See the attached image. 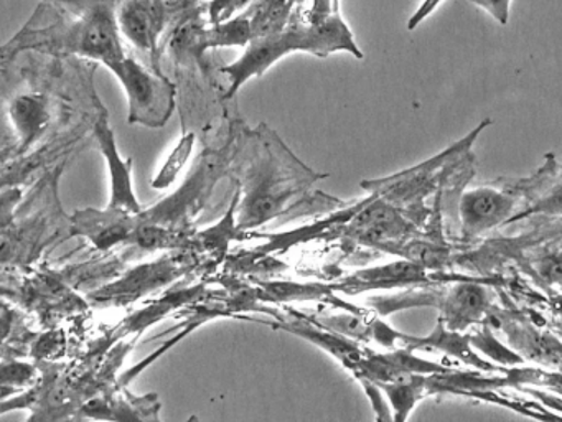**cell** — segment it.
<instances>
[{
	"label": "cell",
	"instance_id": "9c48e42d",
	"mask_svg": "<svg viewBox=\"0 0 562 422\" xmlns=\"http://www.w3.org/2000/svg\"><path fill=\"white\" fill-rule=\"evenodd\" d=\"M334 13H338V0H314V5L308 13V22H324Z\"/></svg>",
	"mask_w": 562,
	"mask_h": 422
},
{
	"label": "cell",
	"instance_id": "52a82bcc",
	"mask_svg": "<svg viewBox=\"0 0 562 422\" xmlns=\"http://www.w3.org/2000/svg\"><path fill=\"white\" fill-rule=\"evenodd\" d=\"M193 151V134L183 135L179 144L173 148L172 154L167 158L166 164L160 168L159 174L153 180L154 188H167L173 184L177 175L182 171L183 165L189 160Z\"/></svg>",
	"mask_w": 562,
	"mask_h": 422
},
{
	"label": "cell",
	"instance_id": "7a4b0ae2",
	"mask_svg": "<svg viewBox=\"0 0 562 422\" xmlns=\"http://www.w3.org/2000/svg\"><path fill=\"white\" fill-rule=\"evenodd\" d=\"M266 155L268 158H259L258 164L249 168L248 187L238 218L241 227L259 226L284 213L294 197L321 178L299 162L276 135L266 147Z\"/></svg>",
	"mask_w": 562,
	"mask_h": 422
},
{
	"label": "cell",
	"instance_id": "8992f818",
	"mask_svg": "<svg viewBox=\"0 0 562 422\" xmlns=\"http://www.w3.org/2000/svg\"><path fill=\"white\" fill-rule=\"evenodd\" d=\"M11 114L24 145H31L48 122L47 106L37 96H21L15 99L11 106Z\"/></svg>",
	"mask_w": 562,
	"mask_h": 422
},
{
	"label": "cell",
	"instance_id": "5b68a950",
	"mask_svg": "<svg viewBox=\"0 0 562 422\" xmlns=\"http://www.w3.org/2000/svg\"><path fill=\"white\" fill-rule=\"evenodd\" d=\"M513 200L498 191L482 188L470 191L462 200L463 224L470 234L480 233L505 220L512 211Z\"/></svg>",
	"mask_w": 562,
	"mask_h": 422
},
{
	"label": "cell",
	"instance_id": "30bf717a",
	"mask_svg": "<svg viewBox=\"0 0 562 422\" xmlns=\"http://www.w3.org/2000/svg\"><path fill=\"white\" fill-rule=\"evenodd\" d=\"M538 211H546V213H559L562 211V187L559 188L555 193H552L548 200L541 201V203L536 204L531 211L528 213H538Z\"/></svg>",
	"mask_w": 562,
	"mask_h": 422
},
{
	"label": "cell",
	"instance_id": "ba28073f",
	"mask_svg": "<svg viewBox=\"0 0 562 422\" xmlns=\"http://www.w3.org/2000/svg\"><path fill=\"white\" fill-rule=\"evenodd\" d=\"M475 5L485 9L493 19L498 20L502 25L508 23L509 0H470Z\"/></svg>",
	"mask_w": 562,
	"mask_h": 422
},
{
	"label": "cell",
	"instance_id": "3957f363",
	"mask_svg": "<svg viewBox=\"0 0 562 422\" xmlns=\"http://www.w3.org/2000/svg\"><path fill=\"white\" fill-rule=\"evenodd\" d=\"M130 99V122L160 127L173 109V86L127 58L116 73Z\"/></svg>",
	"mask_w": 562,
	"mask_h": 422
},
{
	"label": "cell",
	"instance_id": "6da1fadb",
	"mask_svg": "<svg viewBox=\"0 0 562 422\" xmlns=\"http://www.w3.org/2000/svg\"><path fill=\"white\" fill-rule=\"evenodd\" d=\"M297 49L321 56L337 49H347L358 58L363 56L355 43L353 33L350 32L340 13H334L324 22H308V25L271 30V32L252 36L245 55L228 68L222 69L232 78L228 96L235 95L243 82L248 81L251 76L261 75L272 63L288 55L289 52H297Z\"/></svg>",
	"mask_w": 562,
	"mask_h": 422
},
{
	"label": "cell",
	"instance_id": "277c9868",
	"mask_svg": "<svg viewBox=\"0 0 562 422\" xmlns=\"http://www.w3.org/2000/svg\"><path fill=\"white\" fill-rule=\"evenodd\" d=\"M98 142L101 151L110 164L111 170V201L110 210L123 211V213H139L140 207L133 188V177H131V164L133 160H121L117 154L116 141H114L113 131H111L108 121L101 119L97 127Z\"/></svg>",
	"mask_w": 562,
	"mask_h": 422
}]
</instances>
